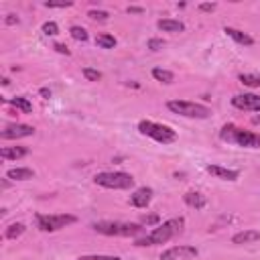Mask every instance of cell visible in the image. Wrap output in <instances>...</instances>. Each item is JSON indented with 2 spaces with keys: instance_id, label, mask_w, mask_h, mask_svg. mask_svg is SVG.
Here are the masks:
<instances>
[{
  "instance_id": "1",
  "label": "cell",
  "mask_w": 260,
  "mask_h": 260,
  "mask_svg": "<svg viewBox=\"0 0 260 260\" xmlns=\"http://www.w3.org/2000/svg\"><path fill=\"white\" fill-rule=\"evenodd\" d=\"M185 228V217H171L162 223H158L152 232L144 234L142 238H136L134 246L138 248H146V246H156V244H167L171 238H175L177 234H181Z\"/></svg>"
},
{
  "instance_id": "2",
  "label": "cell",
  "mask_w": 260,
  "mask_h": 260,
  "mask_svg": "<svg viewBox=\"0 0 260 260\" xmlns=\"http://www.w3.org/2000/svg\"><path fill=\"white\" fill-rule=\"evenodd\" d=\"M219 138L223 142L242 146V148H260V134L252 130H244L236 124H225L219 130Z\"/></svg>"
},
{
  "instance_id": "3",
  "label": "cell",
  "mask_w": 260,
  "mask_h": 260,
  "mask_svg": "<svg viewBox=\"0 0 260 260\" xmlns=\"http://www.w3.org/2000/svg\"><path fill=\"white\" fill-rule=\"evenodd\" d=\"M91 230L102 236H116V238H132L144 234V225L132 221H95L91 223Z\"/></svg>"
},
{
  "instance_id": "4",
  "label": "cell",
  "mask_w": 260,
  "mask_h": 260,
  "mask_svg": "<svg viewBox=\"0 0 260 260\" xmlns=\"http://www.w3.org/2000/svg\"><path fill=\"white\" fill-rule=\"evenodd\" d=\"M167 108L173 114H179V116L191 118V120H205L211 116V108H207L205 104H199V102H189V100H169Z\"/></svg>"
},
{
  "instance_id": "5",
  "label": "cell",
  "mask_w": 260,
  "mask_h": 260,
  "mask_svg": "<svg viewBox=\"0 0 260 260\" xmlns=\"http://www.w3.org/2000/svg\"><path fill=\"white\" fill-rule=\"evenodd\" d=\"M93 181L104 189H116V191L134 187V177L124 171H102V173H95Z\"/></svg>"
},
{
  "instance_id": "6",
  "label": "cell",
  "mask_w": 260,
  "mask_h": 260,
  "mask_svg": "<svg viewBox=\"0 0 260 260\" xmlns=\"http://www.w3.org/2000/svg\"><path fill=\"white\" fill-rule=\"evenodd\" d=\"M138 132L160 142V144H171L177 140V132L171 128V126H165V124H158V122H152V120H140L138 122Z\"/></svg>"
},
{
  "instance_id": "7",
  "label": "cell",
  "mask_w": 260,
  "mask_h": 260,
  "mask_svg": "<svg viewBox=\"0 0 260 260\" xmlns=\"http://www.w3.org/2000/svg\"><path fill=\"white\" fill-rule=\"evenodd\" d=\"M35 221L41 232H59V230L75 223L77 217L69 215V213H37Z\"/></svg>"
},
{
  "instance_id": "8",
  "label": "cell",
  "mask_w": 260,
  "mask_h": 260,
  "mask_svg": "<svg viewBox=\"0 0 260 260\" xmlns=\"http://www.w3.org/2000/svg\"><path fill=\"white\" fill-rule=\"evenodd\" d=\"M199 250L195 246H187V244H181V246H171L167 248L162 254H160V260H191V258H197Z\"/></svg>"
},
{
  "instance_id": "9",
  "label": "cell",
  "mask_w": 260,
  "mask_h": 260,
  "mask_svg": "<svg viewBox=\"0 0 260 260\" xmlns=\"http://www.w3.org/2000/svg\"><path fill=\"white\" fill-rule=\"evenodd\" d=\"M232 106L244 112H260V95L256 93H236L232 98Z\"/></svg>"
},
{
  "instance_id": "10",
  "label": "cell",
  "mask_w": 260,
  "mask_h": 260,
  "mask_svg": "<svg viewBox=\"0 0 260 260\" xmlns=\"http://www.w3.org/2000/svg\"><path fill=\"white\" fill-rule=\"evenodd\" d=\"M32 134H35V128L28 126V124H8L0 132V136L4 140H18V138H26V136H32Z\"/></svg>"
},
{
  "instance_id": "11",
  "label": "cell",
  "mask_w": 260,
  "mask_h": 260,
  "mask_svg": "<svg viewBox=\"0 0 260 260\" xmlns=\"http://www.w3.org/2000/svg\"><path fill=\"white\" fill-rule=\"evenodd\" d=\"M152 195H154V191H152L150 187H140V189H136V191L130 195V203H132L134 207L142 209V207H146V205L152 201Z\"/></svg>"
},
{
  "instance_id": "12",
  "label": "cell",
  "mask_w": 260,
  "mask_h": 260,
  "mask_svg": "<svg viewBox=\"0 0 260 260\" xmlns=\"http://www.w3.org/2000/svg\"><path fill=\"white\" fill-rule=\"evenodd\" d=\"M205 171H207L209 175L221 179V181H236V179L240 177V171H236V169H225V167H219V165H207Z\"/></svg>"
},
{
  "instance_id": "13",
  "label": "cell",
  "mask_w": 260,
  "mask_h": 260,
  "mask_svg": "<svg viewBox=\"0 0 260 260\" xmlns=\"http://www.w3.org/2000/svg\"><path fill=\"white\" fill-rule=\"evenodd\" d=\"M258 240H260V232L258 230H242V232H238V234L232 236V244H238V246H242V244H254Z\"/></svg>"
},
{
  "instance_id": "14",
  "label": "cell",
  "mask_w": 260,
  "mask_h": 260,
  "mask_svg": "<svg viewBox=\"0 0 260 260\" xmlns=\"http://www.w3.org/2000/svg\"><path fill=\"white\" fill-rule=\"evenodd\" d=\"M32 177H35V171L28 167H14V169L6 171V179H10V181H28Z\"/></svg>"
},
{
  "instance_id": "15",
  "label": "cell",
  "mask_w": 260,
  "mask_h": 260,
  "mask_svg": "<svg viewBox=\"0 0 260 260\" xmlns=\"http://www.w3.org/2000/svg\"><path fill=\"white\" fill-rule=\"evenodd\" d=\"M223 32H225V35H228L232 41H236V43H240V45H246V47L254 45V39H252L248 32H244V30H238V28L225 26V28H223Z\"/></svg>"
},
{
  "instance_id": "16",
  "label": "cell",
  "mask_w": 260,
  "mask_h": 260,
  "mask_svg": "<svg viewBox=\"0 0 260 260\" xmlns=\"http://www.w3.org/2000/svg\"><path fill=\"white\" fill-rule=\"evenodd\" d=\"M26 154H28V148L26 146H4L0 150V156L4 160H18V158H22Z\"/></svg>"
},
{
  "instance_id": "17",
  "label": "cell",
  "mask_w": 260,
  "mask_h": 260,
  "mask_svg": "<svg viewBox=\"0 0 260 260\" xmlns=\"http://www.w3.org/2000/svg\"><path fill=\"white\" fill-rule=\"evenodd\" d=\"M156 26H158L162 32H183V30H185V22L175 20V18H160V20L156 22Z\"/></svg>"
},
{
  "instance_id": "18",
  "label": "cell",
  "mask_w": 260,
  "mask_h": 260,
  "mask_svg": "<svg viewBox=\"0 0 260 260\" xmlns=\"http://www.w3.org/2000/svg\"><path fill=\"white\" fill-rule=\"evenodd\" d=\"M183 201H185L189 207H193V209H203L205 203H207L205 195H201L199 191H187V193L183 195Z\"/></svg>"
},
{
  "instance_id": "19",
  "label": "cell",
  "mask_w": 260,
  "mask_h": 260,
  "mask_svg": "<svg viewBox=\"0 0 260 260\" xmlns=\"http://www.w3.org/2000/svg\"><path fill=\"white\" fill-rule=\"evenodd\" d=\"M6 104H10L12 108L24 112V114H30L32 112V104L28 102V98H22V95H16V98H8Z\"/></svg>"
},
{
  "instance_id": "20",
  "label": "cell",
  "mask_w": 260,
  "mask_h": 260,
  "mask_svg": "<svg viewBox=\"0 0 260 260\" xmlns=\"http://www.w3.org/2000/svg\"><path fill=\"white\" fill-rule=\"evenodd\" d=\"M152 77H154L156 81H160V83H167V85L175 81V73L169 71V69H162V67H154V69H152Z\"/></svg>"
},
{
  "instance_id": "21",
  "label": "cell",
  "mask_w": 260,
  "mask_h": 260,
  "mask_svg": "<svg viewBox=\"0 0 260 260\" xmlns=\"http://www.w3.org/2000/svg\"><path fill=\"white\" fill-rule=\"evenodd\" d=\"M238 81L248 87H260V73H240Z\"/></svg>"
},
{
  "instance_id": "22",
  "label": "cell",
  "mask_w": 260,
  "mask_h": 260,
  "mask_svg": "<svg viewBox=\"0 0 260 260\" xmlns=\"http://www.w3.org/2000/svg\"><path fill=\"white\" fill-rule=\"evenodd\" d=\"M116 43H118L116 37H114V35H108V32H102V35L95 37V45L102 47V49H114Z\"/></svg>"
},
{
  "instance_id": "23",
  "label": "cell",
  "mask_w": 260,
  "mask_h": 260,
  "mask_svg": "<svg viewBox=\"0 0 260 260\" xmlns=\"http://www.w3.org/2000/svg\"><path fill=\"white\" fill-rule=\"evenodd\" d=\"M24 230H26L24 223H10V225L6 228V232H4V238H6V240H16V238H20V236L24 234Z\"/></svg>"
},
{
  "instance_id": "24",
  "label": "cell",
  "mask_w": 260,
  "mask_h": 260,
  "mask_svg": "<svg viewBox=\"0 0 260 260\" xmlns=\"http://www.w3.org/2000/svg\"><path fill=\"white\" fill-rule=\"evenodd\" d=\"M69 35H71L75 41H81V43H85V41L89 39L87 30H85L83 26H71V28H69Z\"/></svg>"
},
{
  "instance_id": "25",
  "label": "cell",
  "mask_w": 260,
  "mask_h": 260,
  "mask_svg": "<svg viewBox=\"0 0 260 260\" xmlns=\"http://www.w3.org/2000/svg\"><path fill=\"white\" fill-rule=\"evenodd\" d=\"M81 73H83V77H85L87 81H100V79H102V71H98V69H93V67H83Z\"/></svg>"
},
{
  "instance_id": "26",
  "label": "cell",
  "mask_w": 260,
  "mask_h": 260,
  "mask_svg": "<svg viewBox=\"0 0 260 260\" xmlns=\"http://www.w3.org/2000/svg\"><path fill=\"white\" fill-rule=\"evenodd\" d=\"M43 35H47V37H55L57 32H59V24L57 22H53V20H47L45 24H43Z\"/></svg>"
},
{
  "instance_id": "27",
  "label": "cell",
  "mask_w": 260,
  "mask_h": 260,
  "mask_svg": "<svg viewBox=\"0 0 260 260\" xmlns=\"http://www.w3.org/2000/svg\"><path fill=\"white\" fill-rule=\"evenodd\" d=\"M75 260H122L120 256H108V254H87V256H79Z\"/></svg>"
},
{
  "instance_id": "28",
  "label": "cell",
  "mask_w": 260,
  "mask_h": 260,
  "mask_svg": "<svg viewBox=\"0 0 260 260\" xmlns=\"http://www.w3.org/2000/svg\"><path fill=\"white\" fill-rule=\"evenodd\" d=\"M158 221H160V217H158L156 213H148V215H142L138 223H140V225H146V228H148V225H158Z\"/></svg>"
},
{
  "instance_id": "29",
  "label": "cell",
  "mask_w": 260,
  "mask_h": 260,
  "mask_svg": "<svg viewBox=\"0 0 260 260\" xmlns=\"http://www.w3.org/2000/svg\"><path fill=\"white\" fill-rule=\"evenodd\" d=\"M87 16L93 18V20H108L110 18V12H106V10H89Z\"/></svg>"
},
{
  "instance_id": "30",
  "label": "cell",
  "mask_w": 260,
  "mask_h": 260,
  "mask_svg": "<svg viewBox=\"0 0 260 260\" xmlns=\"http://www.w3.org/2000/svg\"><path fill=\"white\" fill-rule=\"evenodd\" d=\"M165 47V41L162 39H148V49L150 51H160Z\"/></svg>"
},
{
  "instance_id": "31",
  "label": "cell",
  "mask_w": 260,
  "mask_h": 260,
  "mask_svg": "<svg viewBox=\"0 0 260 260\" xmlns=\"http://www.w3.org/2000/svg\"><path fill=\"white\" fill-rule=\"evenodd\" d=\"M71 4H73L71 0H65V2H45L47 8H67V6H71Z\"/></svg>"
},
{
  "instance_id": "32",
  "label": "cell",
  "mask_w": 260,
  "mask_h": 260,
  "mask_svg": "<svg viewBox=\"0 0 260 260\" xmlns=\"http://www.w3.org/2000/svg\"><path fill=\"white\" fill-rule=\"evenodd\" d=\"M215 6H217L215 2H201V4H199V10H201V12H213Z\"/></svg>"
},
{
  "instance_id": "33",
  "label": "cell",
  "mask_w": 260,
  "mask_h": 260,
  "mask_svg": "<svg viewBox=\"0 0 260 260\" xmlns=\"http://www.w3.org/2000/svg\"><path fill=\"white\" fill-rule=\"evenodd\" d=\"M53 49L57 51V53H61V55H71V51L67 49V45H63V43H55L53 45Z\"/></svg>"
},
{
  "instance_id": "34",
  "label": "cell",
  "mask_w": 260,
  "mask_h": 260,
  "mask_svg": "<svg viewBox=\"0 0 260 260\" xmlns=\"http://www.w3.org/2000/svg\"><path fill=\"white\" fill-rule=\"evenodd\" d=\"M4 22H6V24H18V16H16V14H6Z\"/></svg>"
},
{
  "instance_id": "35",
  "label": "cell",
  "mask_w": 260,
  "mask_h": 260,
  "mask_svg": "<svg viewBox=\"0 0 260 260\" xmlns=\"http://www.w3.org/2000/svg\"><path fill=\"white\" fill-rule=\"evenodd\" d=\"M128 12H132V14H142L144 8H140V6H128Z\"/></svg>"
},
{
  "instance_id": "36",
  "label": "cell",
  "mask_w": 260,
  "mask_h": 260,
  "mask_svg": "<svg viewBox=\"0 0 260 260\" xmlns=\"http://www.w3.org/2000/svg\"><path fill=\"white\" fill-rule=\"evenodd\" d=\"M39 93H41L43 98H51V89H47V87H41V89H39Z\"/></svg>"
}]
</instances>
